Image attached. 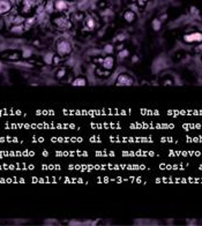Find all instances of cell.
I'll list each match as a JSON object with an SVG mask.
<instances>
[{
    "instance_id": "cell-1",
    "label": "cell",
    "mask_w": 202,
    "mask_h": 226,
    "mask_svg": "<svg viewBox=\"0 0 202 226\" xmlns=\"http://www.w3.org/2000/svg\"><path fill=\"white\" fill-rule=\"evenodd\" d=\"M56 50H57V53L60 56H69L72 53L73 47H72V44L69 43L68 40L64 39V38H60L56 43Z\"/></svg>"
},
{
    "instance_id": "cell-2",
    "label": "cell",
    "mask_w": 202,
    "mask_h": 226,
    "mask_svg": "<svg viewBox=\"0 0 202 226\" xmlns=\"http://www.w3.org/2000/svg\"><path fill=\"white\" fill-rule=\"evenodd\" d=\"M52 23L54 24L58 29H60V30H69V29H72V27H73L72 22L64 15L54 16L52 19Z\"/></svg>"
},
{
    "instance_id": "cell-3",
    "label": "cell",
    "mask_w": 202,
    "mask_h": 226,
    "mask_svg": "<svg viewBox=\"0 0 202 226\" xmlns=\"http://www.w3.org/2000/svg\"><path fill=\"white\" fill-rule=\"evenodd\" d=\"M182 39L187 44H200V43H202V32L193 31L190 34H186V35H184Z\"/></svg>"
},
{
    "instance_id": "cell-4",
    "label": "cell",
    "mask_w": 202,
    "mask_h": 226,
    "mask_svg": "<svg viewBox=\"0 0 202 226\" xmlns=\"http://www.w3.org/2000/svg\"><path fill=\"white\" fill-rule=\"evenodd\" d=\"M201 152L196 150H170L169 156L172 157H193V156H200Z\"/></svg>"
},
{
    "instance_id": "cell-5",
    "label": "cell",
    "mask_w": 202,
    "mask_h": 226,
    "mask_svg": "<svg viewBox=\"0 0 202 226\" xmlns=\"http://www.w3.org/2000/svg\"><path fill=\"white\" fill-rule=\"evenodd\" d=\"M134 84V80L131 77V75L126 74V73H122V74H119L116 80V85L117 87H131V85Z\"/></svg>"
},
{
    "instance_id": "cell-6",
    "label": "cell",
    "mask_w": 202,
    "mask_h": 226,
    "mask_svg": "<svg viewBox=\"0 0 202 226\" xmlns=\"http://www.w3.org/2000/svg\"><path fill=\"white\" fill-rule=\"evenodd\" d=\"M36 6V0H21V13L22 15H28Z\"/></svg>"
},
{
    "instance_id": "cell-7",
    "label": "cell",
    "mask_w": 202,
    "mask_h": 226,
    "mask_svg": "<svg viewBox=\"0 0 202 226\" xmlns=\"http://www.w3.org/2000/svg\"><path fill=\"white\" fill-rule=\"evenodd\" d=\"M111 138V141L112 142H151L150 141V138H148V137H143V138H139V137H110Z\"/></svg>"
},
{
    "instance_id": "cell-8",
    "label": "cell",
    "mask_w": 202,
    "mask_h": 226,
    "mask_svg": "<svg viewBox=\"0 0 202 226\" xmlns=\"http://www.w3.org/2000/svg\"><path fill=\"white\" fill-rule=\"evenodd\" d=\"M132 128H173V125H168V124H157V125H139V124H134L131 125Z\"/></svg>"
},
{
    "instance_id": "cell-9",
    "label": "cell",
    "mask_w": 202,
    "mask_h": 226,
    "mask_svg": "<svg viewBox=\"0 0 202 226\" xmlns=\"http://www.w3.org/2000/svg\"><path fill=\"white\" fill-rule=\"evenodd\" d=\"M169 114L171 115H202V110L201 111H193V110H191V111H170Z\"/></svg>"
},
{
    "instance_id": "cell-10",
    "label": "cell",
    "mask_w": 202,
    "mask_h": 226,
    "mask_svg": "<svg viewBox=\"0 0 202 226\" xmlns=\"http://www.w3.org/2000/svg\"><path fill=\"white\" fill-rule=\"evenodd\" d=\"M113 67H114V58L112 56H108L104 58V60L102 61V68L106 69V70H112Z\"/></svg>"
},
{
    "instance_id": "cell-11",
    "label": "cell",
    "mask_w": 202,
    "mask_h": 226,
    "mask_svg": "<svg viewBox=\"0 0 202 226\" xmlns=\"http://www.w3.org/2000/svg\"><path fill=\"white\" fill-rule=\"evenodd\" d=\"M12 2L9 0H0V15L7 14L12 9Z\"/></svg>"
},
{
    "instance_id": "cell-12",
    "label": "cell",
    "mask_w": 202,
    "mask_h": 226,
    "mask_svg": "<svg viewBox=\"0 0 202 226\" xmlns=\"http://www.w3.org/2000/svg\"><path fill=\"white\" fill-rule=\"evenodd\" d=\"M53 5H54V9L57 12H64L68 8V4L66 0H56Z\"/></svg>"
},
{
    "instance_id": "cell-13",
    "label": "cell",
    "mask_w": 202,
    "mask_h": 226,
    "mask_svg": "<svg viewBox=\"0 0 202 226\" xmlns=\"http://www.w3.org/2000/svg\"><path fill=\"white\" fill-rule=\"evenodd\" d=\"M187 164H173V165H170V164H161L159 167L162 170H184V167H186Z\"/></svg>"
},
{
    "instance_id": "cell-14",
    "label": "cell",
    "mask_w": 202,
    "mask_h": 226,
    "mask_svg": "<svg viewBox=\"0 0 202 226\" xmlns=\"http://www.w3.org/2000/svg\"><path fill=\"white\" fill-rule=\"evenodd\" d=\"M87 83H88V82H87V79L83 76H77L72 81L73 87H85Z\"/></svg>"
},
{
    "instance_id": "cell-15",
    "label": "cell",
    "mask_w": 202,
    "mask_h": 226,
    "mask_svg": "<svg viewBox=\"0 0 202 226\" xmlns=\"http://www.w3.org/2000/svg\"><path fill=\"white\" fill-rule=\"evenodd\" d=\"M122 156H155L154 152H148V151H131V152H122Z\"/></svg>"
},
{
    "instance_id": "cell-16",
    "label": "cell",
    "mask_w": 202,
    "mask_h": 226,
    "mask_svg": "<svg viewBox=\"0 0 202 226\" xmlns=\"http://www.w3.org/2000/svg\"><path fill=\"white\" fill-rule=\"evenodd\" d=\"M124 19H125L126 22H128V23H133L134 21L136 20V14H135L133 11L128 9V11H126V12L124 13Z\"/></svg>"
},
{
    "instance_id": "cell-17",
    "label": "cell",
    "mask_w": 202,
    "mask_h": 226,
    "mask_svg": "<svg viewBox=\"0 0 202 226\" xmlns=\"http://www.w3.org/2000/svg\"><path fill=\"white\" fill-rule=\"evenodd\" d=\"M25 31V27L22 24H14L12 28H11V32L12 34H15V35H21V34H23Z\"/></svg>"
},
{
    "instance_id": "cell-18",
    "label": "cell",
    "mask_w": 202,
    "mask_h": 226,
    "mask_svg": "<svg viewBox=\"0 0 202 226\" xmlns=\"http://www.w3.org/2000/svg\"><path fill=\"white\" fill-rule=\"evenodd\" d=\"M85 28L88 30H94L96 28V21L94 20V17H91V16L85 17Z\"/></svg>"
},
{
    "instance_id": "cell-19",
    "label": "cell",
    "mask_w": 202,
    "mask_h": 226,
    "mask_svg": "<svg viewBox=\"0 0 202 226\" xmlns=\"http://www.w3.org/2000/svg\"><path fill=\"white\" fill-rule=\"evenodd\" d=\"M182 128L184 129H202V122H199V124H184L182 125Z\"/></svg>"
},
{
    "instance_id": "cell-20",
    "label": "cell",
    "mask_w": 202,
    "mask_h": 226,
    "mask_svg": "<svg viewBox=\"0 0 202 226\" xmlns=\"http://www.w3.org/2000/svg\"><path fill=\"white\" fill-rule=\"evenodd\" d=\"M151 27L155 31H159L162 28V21L159 19H154L153 22H151Z\"/></svg>"
},
{
    "instance_id": "cell-21",
    "label": "cell",
    "mask_w": 202,
    "mask_h": 226,
    "mask_svg": "<svg viewBox=\"0 0 202 226\" xmlns=\"http://www.w3.org/2000/svg\"><path fill=\"white\" fill-rule=\"evenodd\" d=\"M21 58V53L20 52H13V53H8L5 59H8V60H17Z\"/></svg>"
},
{
    "instance_id": "cell-22",
    "label": "cell",
    "mask_w": 202,
    "mask_h": 226,
    "mask_svg": "<svg viewBox=\"0 0 202 226\" xmlns=\"http://www.w3.org/2000/svg\"><path fill=\"white\" fill-rule=\"evenodd\" d=\"M53 56H54V54L51 52L46 53L44 56V62L46 65H52L53 64Z\"/></svg>"
},
{
    "instance_id": "cell-23",
    "label": "cell",
    "mask_w": 202,
    "mask_h": 226,
    "mask_svg": "<svg viewBox=\"0 0 202 226\" xmlns=\"http://www.w3.org/2000/svg\"><path fill=\"white\" fill-rule=\"evenodd\" d=\"M186 140H187V142H190V143H202V136H195V137L186 136Z\"/></svg>"
},
{
    "instance_id": "cell-24",
    "label": "cell",
    "mask_w": 202,
    "mask_h": 226,
    "mask_svg": "<svg viewBox=\"0 0 202 226\" xmlns=\"http://www.w3.org/2000/svg\"><path fill=\"white\" fill-rule=\"evenodd\" d=\"M66 74H67V70H66V68H59L58 70H57L56 73V77L58 79V80H61L64 76H66Z\"/></svg>"
},
{
    "instance_id": "cell-25",
    "label": "cell",
    "mask_w": 202,
    "mask_h": 226,
    "mask_svg": "<svg viewBox=\"0 0 202 226\" xmlns=\"http://www.w3.org/2000/svg\"><path fill=\"white\" fill-rule=\"evenodd\" d=\"M128 56H129V51L127 48H122V50L119 51V53H118V58H120V59H125V58H127Z\"/></svg>"
},
{
    "instance_id": "cell-26",
    "label": "cell",
    "mask_w": 202,
    "mask_h": 226,
    "mask_svg": "<svg viewBox=\"0 0 202 226\" xmlns=\"http://www.w3.org/2000/svg\"><path fill=\"white\" fill-rule=\"evenodd\" d=\"M106 54H112L113 51H114V46L112 44H106L104 46V50H103Z\"/></svg>"
},
{
    "instance_id": "cell-27",
    "label": "cell",
    "mask_w": 202,
    "mask_h": 226,
    "mask_svg": "<svg viewBox=\"0 0 202 226\" xmlns=\"http://www.w3.org/2000/svg\"><path fill=\"white\" fill-rule=\"evenodd\" d=\"M34 23H35V17H30V19H28V20H25V22H24V27H25V30L30 28V27H31V25Z\"/></svg>"
},
{
    "instance_id": "cell-28",
    "label": "cell",
    "mask_w": 202,
    "mask_h": 226,
    "mask_svg": "<svg viewBox=\"0 0 202 226\" xmlns=\"http://www.w3.org/2000/svg\"><path fill=\"white\" fill-rule=\"evenodd\" d=\"M24 21H25V20H24L22 16H17V17H15V19H14V24H22Z\"/></svg>"
},
{
    "instance_id": "cell-29",
    "label": "cell",
    "mask_w": 202,
    "mask_h": 226,
    "mask_svg": "<svg viewBox=\"0 0 202 226\" xmlns=\"http://www.w3.org/2000/svg\"><path fill=\"white\" fill-rule=\"evenodd\" d=\"M133 1H135V2H136L139 7H145L148 0H133Z\"/></svg>"
},
{
    "instance_id": "cell-30",
    "label": "cell",
    "mask_w": 202,
    "mask_h": 226,
    "mask_svg": "<svg viewBox=\"0 0 202 226\" xmlns=\"http://www.w3.org/2000/svg\"><path fill=\"white\" fill-rule=\"evenodd\" d=\"M60 58H61V56H59V54H58V56H56V54H54V56H53V64H54V65L59 64V62H60V60H61Z\"/></svg>"
},
{
    "instance_id": "cell-31",
    "label": "cell",
    "mask_w": 202,
    "mask_h": 226,
    "mask_svg": "<svg viewBox=\"0 0 202 226\" xmlns=\"http://www.w3.org/2000/svg\"><path fill=\"white\" fill-rule=\"evenodd\" d=\"M162 142H171V143H177L176 140L170 138V137H162Z\"/></svg>"
},
{
    "instance_id": "cell-32",
    "label": "cell",
    "mask_w": 202,
    "mask_h": 226,
    "mask_svg": "<svg viewBox=\"0 0 202 226\" xmlns=\"http://www.w3.org/2000/svg\"><path fill=\"white\" fill-rule=\"evenodd\" d=\"M44 2V0H36V6H39V5H42Z\"/></svg>"
},
{
    "instance_id": "cell-33",
    "label": "cell",
    "mask_w": 202,
    "mask_h": 226,
    "mask_svg": "<svg viewBox=\"0 0 202 226\" xmlns=\"http://www.w3.org/2000/svg\"><path fill=\"white\" fill-rule=\"evenodd\" d=\"M122 48H124V45H122V44H121V45H118V46H117V50H118V51H121Z\"/></svg>"
},
{
    "instance_id": "cell-34",
    "label": "cell",
    "mask_w": 202,
    "mask_h": 226,
    "mask_svg": "<svg viewBox=\"0 0 202 226\" xmlns=\"http://www.w3.org/2000/svg\"><path fill=\"white\" fill-rule=\"evenodd\" d=\"M164 84H170V85H172V81H165V82H164Z\"/></svg>"
},
{
    "instance_id": "cell-35",
    "label": "cell",
    "mask_w": 202,
    "mask_h": 226,
    "mask_svg": "<svg viewBox=\"0 0 202 226\" xmlns=\"http://www.w3.org/2000/svg\"><path fill=\"white\" fill-rule=\"evenodd\" d=\"M124 38H125V36H124V35H120V36L118 37V40H124Z\"/></svg>"
},
{
    "instance_id": "cell-36",
    "label": "cell",
    "mask_w": 202,
    "mask_h": 226,
    "mask_svg": "<svg viewBox=\"0 0 202 226\" xmlns=\"http://www.w3.org/2000/svg\"><path fill=\"white\" fill-rule=\"evenodd\" d=\"M199 169H200V170H202V165H200V166H199Z\"/></svg>"
},
{
    "instance_id": "cell-37",
    "label": "cell",
    "mask_w": 202,
    "mask_h": 226,
    "mask_svg": "<svg viewBox=\"0 0 202 226\" xmlns=\"http://www.w3.org/2000/svg\"><path fill=\"white\" fill-rule=\"evenodd\" d=\"M69 1H72V0H69Z\"/></svg>"
}]
</instances>
